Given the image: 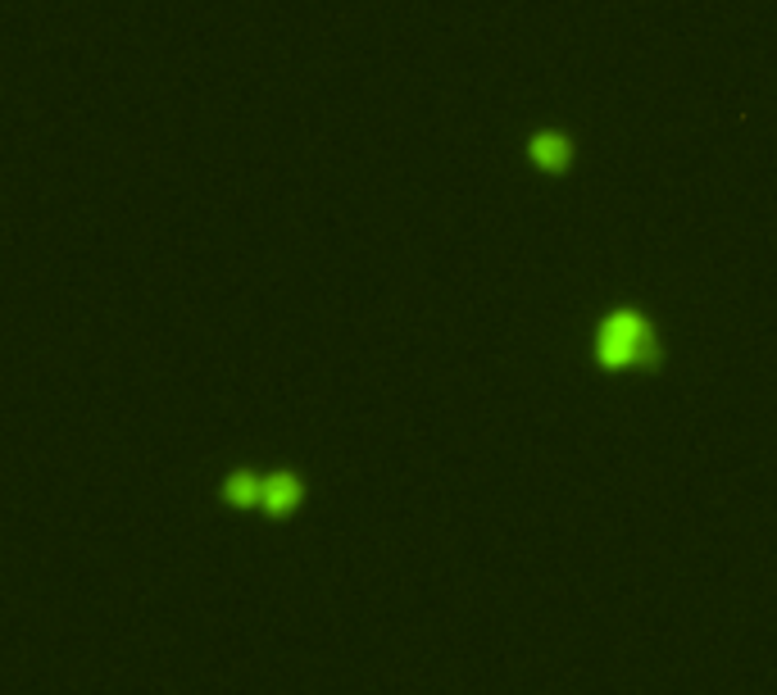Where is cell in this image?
<instances>
[{
    "label": "cell",
    "mask_w": 777,
    "mask_h": 695,
    "mask_svg": "<svg viewBox=\"0 0 777 695\" xmlns=\"http://www.w3.org/2000/svg\"><path fill=\"white\" fill-rule=\"evenodd\" d=\"M596 364L609 373H633V369H655L659 364V341H655V323L633 310L618 305L601 319L596 328Z\"/></svg>",
    "instance_id": "6da1fadb"
},
{
    "label": "cell",
    "mask_w": 777,
    "mask_h": 695,
    "mask_svg": "<svg viewBox=\"0 0 777 695\" xmlns=\"http://www.w3.org/2000/svg\"><path fill=\"white\" fill-rule=\"evenodd\" d=\"M527 160L532 169H542V173H568L573 169V137L568 132H555V128H542V132H532L527 141Z\"/></svg>",
    "instance_id": "7a4b0ae2"
},
{
    "label": "cell",
    "mask_w": 777,
    "mask_h": 695,
    "mask_svg": "<svg viewBox=\"0 0 777 695\" xmlns=\"http://www.w3.org/2000/svg\"><path fill=\"white\" fill-rule=\"evenodd\" d=\"M305 501V482L301 473H264V514L269 518H286V514H296V505Z\"/></svg>",
    "instance_id": "3957f363"
},
{
    "label": "cell",
    "mask_w": 777,
    "mask_h": 695,
    "mask_svg": "<svg viewBox=\"0 0 777 695\" xmlns=\"http://www.w3.org/2000/svg\"><path fill=\"white\" fill-rule=\"evenodd\" d=\"M219 495H223L232 510H255V505H264V477L251 473V469H236V473L223 477Z\"/></svg>",
    "instance_id": "277c9868"
}]
</instances>
